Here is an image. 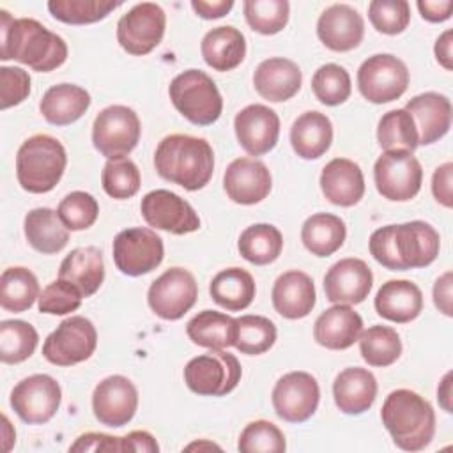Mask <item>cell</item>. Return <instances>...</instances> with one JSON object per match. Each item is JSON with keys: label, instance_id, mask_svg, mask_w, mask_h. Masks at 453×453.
<instances>
[{"label": "cell", "instance_id": "cell-50", "mask_svg": "<svg viewBox=\"0 0 453 453\" xmlns=\"http://www.w3.org/2000/svg\"><path fill=\"white\" fill-rule=\"evenodd\" d=\"M368 18L377 32L396 35L402 34L411 21V5L405 0H372Z\"/></svg>", "mask_w": 453, "mask_h": 453}, {"label": "cell", "instance_id": "cell-6", "mask_svg": "<svg viewBox=\"0 0 453 453\" xmlns=\"http://www.w3.org/2000/svg\"><path fill=\"white\" fill-rule=\"evenodd\" d=\"M168 96L175 110L195 126L214 124L223 111V99L214 80L200 69L179 73L168 87Z\"/></svg>", "mask_w": 453, "mask_h": 453}, {"label": "cell", "instance_id": "cell-16", "mask_svg": "<svg viewBox=\"0 0 453 453\" xmlns=\"http://www.w3.org/2000/svg\"><path fill=\"white\" fill-rule=\"evenodd\" d=\"M271 398L278 418L288 423H303L315 414L320 400V388L311 373L288 372L278 379Z\"/></svg>", "mask_w": 453, "mask_h": 453}, {"label": "cell", "instance_id": "cell-17", "mask_svg": "<svg viewBox=\"0 0 453 453\" xmlns=\"http://www.w3.org/2000/svg\"><path fill=\"white\" fill-rule=\"evenodd\" d=\"M140 212L149 226L175 235L191 234L200 228V218L195 209L177 193L168 189L149 191L142 198Z\"/></svg>", "mask_w": 453, "mask_h": 453}, {"label": "cell", "instance_id": "cell-13", "mask_svg": "<svg viewBox=\"0 0 453 453\" xmlns=\"http://www.w3.org/2000/svg\"><path fill=\"white\" fill-rule=\"evenodd\" d=\"M163 239L152 228H126L113 239V262L122 274H147L163 262Z\"/></svg>", "mask_w": 453, "mask_h": 453}, {"label": "cell", "instance_id": "cell-49", "mask_svg": "<svg viewBox=\"0 0 453 453\" xmlns=\"http://www.w3.org/2000/svg\"><path fill=\"white\" fill-rule=\"evenodd\" d=\"M57 214L67 230H87L99 216V203L90 193L73 191L62 198Z\"/></svg>", "mask_w": 453, "mask_h": 453}, {"label": "cell", "instance_id": "cell-40", "mask_svg": "<svg viewBox=\"0 0 453 453\" xmlns=\"http://www.w3.org/2000/svg\"><path fill=\"white\" fill-rule=\"evenodd\" d=\"M377 140L384 150L414 152L419 145V136L412 115L403 108L384 113L377 126Z\"/></svg>", "mask_w": 453, "mask_h": 453}, {"label": "cell", "instance_id": "cell-9", "mask_svg": "<svg viewBox=\"0 0 453 453\" xmlns=\"http://www.w3.org/2000/svg\"><path fill=\"white\" fill-rule=\"evenodd\" d=\"M409 87L407 65L395 55L377 53L368 57L357 69V88L361 96L375 104L391 103L405 94Z\"/></svg>", "mask_w": 453, "mask_h": 453}, {"label": "cell", "instance_id": "cell-21", "mask_svg": "<svg viewBox=\"0 0 453 453\" xmlns=\"http://www.w3.org/2000/svg\"><path fill=\"white\" fill-rule=\"evenodd\" d=\"M223 188L232 202L253 205L262 202L271 193V172L258 159L237 157L225 170Z\"/></svg>", "mask_w": 453, "mask_h": 453}, {"label": "cell", "instance_id": "cell-52", "mask_svg": "<svg viewBox=\"0 0 453 453\" xmlns=\"http://www.w3.org/2000/svg\"><path fill=\"white\" fill-rule=\"evenodd\" d=\"M30 94V76L21 67H0V108L7 110L23 103Z\"/></svg>", "mask_w": 453, "mask_h": 453}, {"label": "cell", "instance_id": "cell-60", "mask_svg": "<svg viewBox=\"0 0 453 453\" xmlns=\"http://www.w3.org/2000/svg\"><path fill=\"white\" fill-rule=\"evenodd\" d=\"M451 372H448L444 377H442V380H441V384H439V388H437V400H439V403H441V407L446 411V412H453V407H451Z\"/></svg>", "mask_w": 453, "mask_h": 453}, {"label": "cell", "instance_id": "cell-7", "mask_svg": "<svg viewBox=\"0 0 453 453\" xmlns=\"http://www.w3.org/2000/svg\"><path fill=\"white\" fill-rule=\"evenodd\" d=\"M242 375L237 357L225 350H209L184 366L186 386L202 396H223L235 389Z\"/></svg>", "mask_w": 453, "mask_h": 453}, {"label": "cell", "instance_id": "cell-31", "mask_svg": "<svg viewBox=\"0 0 453 453\" xmlns=\"http://www.w3.org/2000/svg\"><path fill=\"white\" fill-rule=\"evenodd\" d=\"M200 51L205 64L214 71H232L246 57V39L235 27H216L203 35Z\"/></svg>", "mask_w": 453, "mask_h": 453}, {"label": "cell", "instance_id": "cell-44", "mask_svg": "<svg viewBox=\"0 0 453 453\" xmlns=\"http://www.w3.org/2000/svg\"><path fill=\"white\" fill-rule=\"evenodd\" d=\"M120 4L111 0H50L51 16L67 25H88L104 19Z\"/></svg>", "mask_w": 453, "mask_h": 453}, {"label": "cell", "instance_id": "cell-20", "mask_svg": "<svg viewBox=\"0 0 453 453\" xmlns=\"http://www.w3.org/2000/svg\"><path fill=\"white\" fill-rule=\"evenodd\" d=\"M239 145L250 156H262L273 150L280 136V117L265 104H248L234 119Z\"/></svg>", "mask_w": 453, "mask_h": 453}, {"label": "cell", "instance_id": "cell-35", "mask_svg": "<svg viewBox=\"0 0 453 453\" xmlns=\"http://www.w3.org/2000/svg\"><path fill=\"white\" fill-rule=\"evenodd\" d=\"M189 340L209 350H223L235 343L237 320L226 313L203 310L198 311L186 326Z\"/></svg>", "mask_w": 453, "mask_h": 453}, {"label": "cell", "instance_id": "cell-39", "mask_svg": "<svg viewBox=\"0 0 453 453\" xmlns=\"http://www.w3.org/2000/svg\"><path fill=\"white\" fill-rule=\"evenodd\" d=\"M39 281L35 274L21 265L7 267L0 276V304L7 311L21 313L39 299Z\"/></svg>", "mask_w": 453, "mask_h": 453}, {"label": "cell", "instance_id": "cell-18", "mask_svg": "<svg viewBox=\"0 0 453 453\" xmlns=\"http://www.w3.org/2000/svg\"><path fill=\"white\" fill-rule=\"evenodd\" d=\"M138 409V389L124 375L103 379L92 393V411L99 423L119 428L127 425Z\"/></svg>", "mask_w": 453, "mask_h": 453}, {"label": "cell", "instance_id": "cell-22", "mask_svg": "<svg viewBox=\"0 0 453 453\" xmlns=\"http://www.w3.org/2000/svg\"><path fill=\"white\" fill-rule=\"evenodd\" d=\"M317 35L333 51H350L363 41V16L347 4H333L319 16Z\"/></svg>", "mask_w": 453, "mask_h": 453}, {"label": "cell", "instance_id": "cell-28", "mask_svg": "<svg viewBox=\"0 0 453 453\" xmlns=\"http://www.w3.org/2000/svg\"><path fill=\"white\" fill-rule=\"evenodd\" d=\"M333 396L336 407L349 416L366 412L377 396L375 375L361 366L342 370L333 382Z\"/></svg>", "mask_w": 453, "mask_h": 453}, {"label": "cell", "instance_id": "cell-38", "mask_svg": "<svg viewBox=\"0 0 453 453\" xmlns=\"http://www.w3.org/2000/svg\"><path fill=\"white\" fill-rule=\"evenodd\" d=\"M237 250L250 264L267 265L280 257L283 250V235L271 223H255L241 232Z\"/></svg>", "mask_w": 453, "mask_h": 453}, {"label": "cell", "instance_id": "cell-59", "mask_svg": "<svg viewBox=\"0 0 453 453\" xmlns=\"http://www.w3.org/2000/svg\"><path fill=\"white\" fill-rule=\"evenodd\" d=\"M453 30L448 28L444 30L437 41H435V46H434V53H435V58L437 62L446 69V71H451L453 69Z\"/></svg>", "mask_w": 453, "mask_h": 453}, {"label": "cell", "instance_id": "cell-41", "mask_svg": "<svg viewBox=\"0 0 453 453\" xmlns=\"http://www.w3.org/2000/svg\"><path fill=\"white\" fill-rule=\"evenodd\" d=\"M361 357L370 366H389L402 354V342L398 333L389 326H370L359 334Z\"/></svg>", "mask_w": 453, "mask_h": 453}, {"label": "cell", "instance_id": "cell-51", "mask_svg": "<svg viewBox=\"0 0 453 453\" xmlns=\"http://www.w3.org/2000/svg\"><path fill=\"white\" fill-rule=\"evenodd\" d=\"M83 301V294L76 285L67 280H55L42 288L37 299L41 313L48 315H67L76 311Z\"/></svg>", "mask_w": 453, "mask_h": 453}, {"label": "cell", "instance_id": "cell-12", "mask_svg": "<svg viewBox=\"0 0 453 453\" xmlns=\"http://www.w3.org/2000/svg\"><path fill=\"white\" fill-rule=\"evenodd\" d=\"M166 14L154 2L131 7L117 23V41L129 55H147L159 46L165 35Z\"/></svg>", "mask_w": 453, "mask_h": 453}, {"label": "cell", "instance_id": "cell-34", "mask_svg": "<svg viewBox=\"0 0 453 453\" xmlns=\"http://www.w3.org/2000/svg\"><path fill=\"white\" fill-rule=\"evenodd\" d=\"M23 226L28 244L39 253H58L69 242V230L60 221L57 211L50 207H35L28 211Z\"/></svg>", "mask_w": 453, "mask_h": 453}, {"label": "cell", "instance_id": "cell-54", "mask_svg": "<svg viewBox=\"0 0 453 453\" xmlns=\"http://www.w3.org/2000/svg\"><path fill=\"white\" fill-rule=\"evenodd\" d=\"M451 177H453V163H449V161L437 166L432 175L434 198L448 209L453 205V195H451V180L453 179Z\"/></svg>", "mask_w": 453, "mask_h": 453}, {"label": "cell", "instance_id": "cell-33", "mask_svg": "<svg viewBox=\"0 0 453 453\" xmlns=\"http://www.w3.org/2000/svg\"><path fill=\"white\" fill-rule=\"evenodd\" d=\"M90 106V94L73 83H58L50 87L41 103L39 110L42 117L53 126H67L76 122Z\"/></svg>", "mask_w": 453, "mask_h": 453}, {"label": "cell", "instance_id": "cell-48", "mask_svg": "<svg viewBox=\"0 0 453 453\" xmlns=\"http://www.w3.org/2000/svg\"><path fill=\"white\" fill-rule=\"evenodd\" d=\"M237 449L242 453H281L287 449L283 432L271 421L257 419L244 426Z\"/></svg>", "mask_w": 453, "mask_h": 453}, {"label": "cell", "instance_id": "cell-61", "mask_svg": "<svg viewBox=\"0 0 453 453\" xmlns=\"http://www.w3.org/2000/svg\"><path fill=\"white\" fill-rule=\"evenodd\" d=\"M2 421H4V451H9L12 442L16 441V432L12 430L7 416H2Z\"/></svg>", "mask_w": 453, "mask_h": 453}, {"label": "cell", "instance_id": "cell-11", "mask_svg": "<svg viewBox=\"0 0 453 453\" xmlns=\"http://www.w3.org/2000/svg\"><path fill=\"white\" fill-rule=\"evenodd\" d=\"M97 347V331L92 320L73 315L62 320L42 343V356L57 366H73L87 361Z\"/></svg>", "mask_w": 453, "mask_h": 453}, {"label": "cell", "instance_id": "cell-25", "mask_svg": "<svg viewBox=\"0 0 453 453\" xmlns=\"http://www.w3.org/2000/svg\"><path fill=\"white\" fill-rule=\"evenodd\" d=\"M271 297L274 310L290 320L310 315L317 301L311 276L297 269L287 271L276 278Z\"/></svg>", "mask_w": 453, "mask_h": 453}, {"label": "cell", "instance_id": "cell-4", "mask_svg": "<svg viewBox=\"0 0 453 453\" xmlns=\"http://www.w3.org/2000/svg\"><path fill=\"white\" fill-rule=\"evenodd\" d=\"M380 419L396 448L419 451L435 434V412L426 398L411 389L391 391L380 409Z\"/></svg>", "mask_w": 453, "mask_h": 453}, {"label": "cell", "instance_id": "cell-42", "mask_svg": "<svg viewBox=\"0 0 453 453\" xmlns=\"http://www.w3.org/2000/svg\"><path fill=\"white\" fill-rule=\"evenodd\" d=\"M39 343L35 327L25 320L0 322V361L16 365L28 359Z\"/></svg>", "mask_w": 453, "mask_h": 453}, {"label": "cell", "instance_id": "cell-56", "mask_svg": "<svg viewBox=\"0 0 453 453\" xmlns=\"http://www.w3.org/2000/svg\"><path fill=\"white\" fill-rule=\"evenodd\" d=\"M122 451H142V453H157L159 444L154 435L147 430H133L122 437Z\"/></svg>", "mask_w": 453, "mask_h": 453}, {"label": "cell", "instance_id": "cell-45", "mask_svg": "<svg viewBox=\"0 0 453 453\" xmlns=\"http://www.w3.org/2000/svg\"><path fill=\"white\" fill-rule=\"evenodd\" d=\"M242 11L251 30L274 35L287 27L290 5L287 0H246Z\"/></svg>", "mask_w": 453, "mask_h": 453}, {"label": "cell", "instance_id": "cell-5", "mask_svg": "<svg viewBox=\"0 0 453 453\" xmlns=\"http://www.w3.org/2000/svg\"><path fill=\"white\" fill-rule=\"evenodd\" d=\"M67 154L64 145L50 134L39 133L27 138L16 154V177L28 193L51 191L64 175Z\"/></svg>", "mask_w": 453, "mask_h": 453}, {"label": "cell", "instance_id": "cell-58", "mask_svg": "<svg viewBox=\"0 0 453 453\" xmlns=\"http://www.w3.org/2000/svg\"><path fill=\"white\" fill-rule=\"evenodd\" d=\"M191 7L203 19H218L230 12L234 0H193Z\"/></svg>", "mask_w": 453, "mask_h": 453}, {"label": "cell", "instance_id": "cell-24", "mask_svg": "<svg viewBox=\"0 0 453 453\" xmlns=\"http://www.w3.org/2000/svg\"><path fill=\"white\" fill-rule=\"evenodd\" d=\"M303 83L299 65L283 57L265 58L253 74V85L260 97L271 103H281L294 97Z\"/></svg>", "mask_w": 453, "mask_h": 453}, {"label": "cell", "instance_id": "cell-27", "mask_svg": "<svg viewBox=\"0 0 453 453\" xmlns=\"http://www.w3.org/2000/svg\"><path fill=\"white\" fill-rule=\"evenodd\" d=\"M324 196L340 207L356 205L365 195V177L357 163L347 157L331 159L320 173Z\"/></svg>", "mask_w": 453, "mask_h": 453}, {"label": "cell", "instance_id": "cell-37", "mask_svg": "<svg viewBox=\"0 0 453 453\" xmlns=\"http://www.w3.org/2000/svg\"><path fill=\"white\" fill-rule=\"evenodd\" d=\"M347 237L345 221L329 212L311 214L301 228L304 248L315 257H329L338 251Z\"/></svg>", "mask_w": 453, "mask_h": 453}, {"label": "cell", "instance_id": "cell-46", "mask_svg": "<svg viewBox=\"0 0 453 453\" xmlns=\"http://www.w3.org/2000/svg\"><path fill=\"white\" fill-rule=\"evenodd\" d=\"M101 182L106 195L117 200L131 198L140 189V170L127 156L108 159L103 172Z\"/></svg>", "mask_w": 453, "mask_h": 453}, {"label": "cell", "instance_id": "cell-23", "mask_svg": "<svg viewBox=\"0 0 453 453\" xmlns=\"http://www.w3.org/2000/svg\"><path fill=\"white\" fill-rule=\"evenodd\" d=\"M363 331L361 315L350 304H334L322 311L313 324V338L329 350L352 347Z\"/></svg>", "mask_w": 453, "mask_h": 453}, {"label": "cell", "instance_id": "cell-30", "mask_svg": "<svg viewBox=\"0 0 453 453\" xmlns=\"http://www.w3.org/2000/svg\"><path fill=\"white\" fill-rule=\"evenodd\" d=\"M58 278L76 285L83 297H90L99 290L104 280V262L101 250L96 246L74 248L60 262Z\"/></svg>", "mask_w": 453, "mask_h": 453}, {"label": "cell", "instance_id": "cell-10", "mask_svg": "<svg viewBox=\"0 0 453 453\" xmlns=\"http://www.w3.org/2000/svg\"><path fill=\"white\" fill-rule=\"evenodd\" d=\"M373 179L386 200L407 202L421 189L423 168L409 150H384L373 165Z\"/></svg>", "mask_w": 453, "mask_h": 453}, {"label": "cell", "instance_id": "cell-53", "mask_svg": "<svg viewBox=\"0 0 453 453\" xmlns=\"http://www.w3.org/2000/svg\"><path fill=\"white\" fill-rule=\"evenodd\" d=\"M69 451H103V453H120L122 451V437H113L101 432H87L81 434L71 446Z\"/></svg>", "mask_w": 453, "mask_h": 453}, {"label": "cell", "instance_id": "cell-36", "mask_svg": "<svg viewBox=\"0 0 453 453\" xmlns=\"http://www.w3.org/2000/svg\"><path fill=\"white\" fill-rule=\"evenodd\" d=\"M209 292L218 306L228 311H241L253 303L257 287L253 276L246 269L228 267L212 278Z\"/></svg>", "mask_w": 453, "mask_h": 453}, {"label": "cell", "instance_id": "cell-26", "mask_svg": "<svg viewBox=\"0 0 453 453\" xmlns=\"http://www.w3.org/2000/svg\"><path fill=\"white\" fill-rule=\"evenodd\" d=\"M416 124L419 145L441 140L451 127V103L439 92H423L407 101L405 108Z\"/></svg>", "mask_w": 453, "mask_h": 453}, {"label": "cell", "instance_id": "cell-8", "mask_svg": "<svg viewBox=\"0 0 453 453\" xmlns=\"http://www.w3.org/2000/svg\"><path fill=\"white\" fill-rule=\"evenodd\" d=\"M140 119L124 104L106 106L97 113L92 126V143L108 159L127 156L140 142Z\"/></svg>", "mask_w": 453, "mask_h": 453}, {"label": "cell", "instance_id": "cell-2", "mask_svg": "<svg viewBox=\"0 0 453 453\" xmlns=\"http://www.w3.org/2000/svg\"><path fill=\"white\" fill-rule=\"evenodd\" d=\"M372 257L389 271L430 265L441 248L439 232L426 221H407L377 228L368 241Z\"/></svg>", "mask_w": 453, "mask_h": 453}, {"label": "cell", "instance_id": "cell-19", "mask_svg": "<svg viewBox=\"0 0 453 453\" xmlns=\"http://www.w3.org/2000/svg\"><path fill=\"white\" fill-rule=\"evenodd\" d=\"M373 285V274L361 258H342L333 264L324 276L326 299L333 304H359Z\"/></svg>", "mask_w": 453, "mask_h": 453}, {"label": "cell", "instance_id": "cell-29", "mask_svg": "<svg viewBox=\"0 0 453 453\" xmlns=\"http://www.w3.org/2000/svg\"><path fill=\"white\" fill-rule=\"evenodd\" d=\"M373 304L382 319L407 324L421 313L423 294L419 287L409 280H389L379 288Z\"/></svg>", "mask_w": 453, "mask_h": 453}, {"label": "cell", "instance_id": "cell-62", "mask_svg": "<svg viewBox=\"0 0 453 453\" xmlns=\"http://www.w3.org/2000/svg\"><path fill=\"white\" fill-rule=\"evenodd\" d=\"M202 449V448H218L219 449V446H216V444H212V442H193V444H189V446H186V449Z\"/></svg>", "mask_w": 453, "mask_h": 453}, {"label": "cell", "instance_id": "cell-47", "mask_svg": "<svg viewBox=\"0 0 453 453\" xmlns=\"http://www.w3.org/2000/svg\"><path fill=\"white\" fill-rule=\"evenodd\" d=\"M311 90L322 104L338 106L345 103L352 92L350 76L347 69L338 64H324L311 78Z\"/></svg>", "mask_w": 453, "mask_h": 453}, {"label": "cell", "instance_id": "cell-3", "mask_svg": "<svg viewBox=\"0 0 453 453\" xmlns=\"http://www.w3.org/2000/svg\"><path fill=\"white\" fill-rule=\"evenodd\" d=\"M154 166L165 180L188 191H198L212 177L214 152L205 138L173 133L157 143Z\"/></svg>", "mask_w": 453, "mask_h": 453}, {"label": "cell", "instance_id": "cell-14", "mask_svg": "<svg viewBox=\"0 0 453 453\" xmlns=\"http://www.w3.org/2000/svg\"><path fill=\"white\" fill-rule=\"evenodd\" d=\"M198 297L195 276L184 267H170L152 281L147 292L150 310L165 320H179Z\"/></svg>", "mask_w": 453, "mask_h": 453}, {"label": "cell", "instance_id": "cell-32", "mask_svg": "<svg viewBox=\"0 0 453 453\" xmlns=\"http://www.w3.org/2000/svg\"><path fill=\"white\" fill-rule=\"evenodd\" d=\"M333 142V124L320 111H304L290 127V143L294 152L303 159L324 156Z\"/></svg>", "mask_w": 453, "mask_h": 453}, {"label": "cell", "instance_id": "cell-15", "mask_svg": "<svg viewBox=\"0 0 453 453\" xmlns=\"http://www.w3.org/2000/svg\"><path fill=\"white\" fill-rule=\"evenodd\" d=\"M9 402L21 421L42 425L57 414L62 402V389L51 375L35 373L14 386Z\"/></svg>", "mask_w": 453, "mask_h": 453}, {"label": "cell", "instance_id": "cell-43", "mask_svg": "<svg viewBox=\"0 0 453 453\" xmlns=\"http://www.w3.org/2000/svg\"><path fill=\"white\" fill-rule=\"evenodd\" d=\"M237 320V336L234 347L241 354L258 356L267 352L276 342V326L262 315H242Z\"/></svg>", "mask_w": 453, "mask_h": 453}, {"label": "cell", "instance_id": "cell-1", "mask_svg": "<svg viewBox=\"0 0 453 453\" xmlns=\"http://www.w3.org/2000/svg\"><path fill=\"white\" fill-rule=\"evenodd\" d=\"M0 58L18 60L37 73H48L67 60V44L37 19L12 18L2 9Z\"/></svg>", "mask_w": 453, "mask_h": 453}, {"label": "cell", "instance_id": "cell-55", "mask_svg": "<svg viewBox=\"0 0 453 453\" xmlns=\"http://www.w3.org/2000/svg\"><path fill=\"white\" fill-rule=\"evenodd\" d=\"M451 287H453V274H451V271H446L442 276H439L435 285H434V304L446 317L453 315V299H451L453 292H451Z\"/></svg>", "mask_w": 453, "mask_h": 453}, {"label": "cell", "instance_id": "cell-57", "mask_svg": "<svg viewBox=\"0 0 453 453\" xmlns=\"http://www.w3.org/2000/svg\"><path fill=\"white\" fill-rule=\"evenodd\" d=\"M416 5L419 9L421 18L430 21V23H442V21L449 19L451 11H453V2L451 0H439V2L419 0Z\"/></svg>", "mask_w": 453, "mask_h": 453}]
</instances>
